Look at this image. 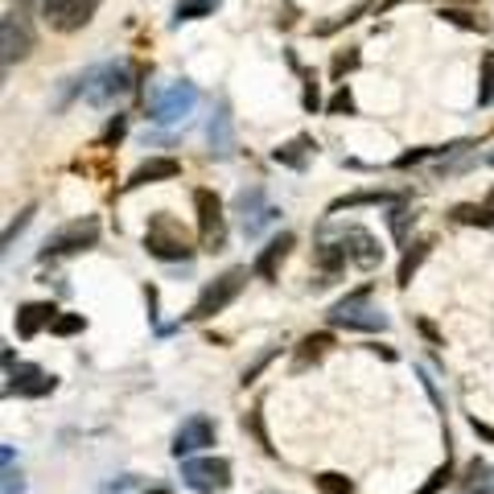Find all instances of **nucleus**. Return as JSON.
I'll return each instance as SVG.
<instances>
[{"label":"nucleus","instance_id":"f257e3e1","mask_svg":"<svg viewBox=\"0 0 494 494\" xmlns=\"http://www.w3.org/2000/svg\"><path fill=\"white\" fill-rule=\"evenodd\" d=\"M144 251L165 264H182V259L193 256L190 247V235H185V226L177 223L173 215H152L149 218V231H144Z\"/></svg>","mask_w":494,"mask_h":494},{"label":"nucleus","instance_id":"f03ea898","mask_svg":"<svg viewBox=\"0 0 494 494\" xmlns=\"http://www.w3.org/2000/svg\"><path fill=\"white\" fill-rule=\"evenodd\" d=\"M95 243H99V218L95 215H83V218H75V223L58 226L54 235L42 243L37 259H42V264H50V259L78 256V251H86V247H95Z\"/></svg>","mask_w":494,"mask_h":494},{"label":"nucleus","instance_id":"7ed1b4c3","mask_svg":"<svg viewBox=\"0 0 494 494\" xmlns=\"http://www.w3.org/2000/svg\"><path fill=\"white\" fill-rule=\"evenodd\" d=\"M132 91V70L124 62H103L83 78V99L91 108H116Z\"/></svg>","mask_w":494,"mask_h":494},{"label":"nucleus","instance_id":"20e7f679","mask_svg":"<svg viewBox=\"0 0 494 494\" xmlns=\"http://www.w3.org/2000/svg\"><path fill=\"white\" fill-rule=\"evenodd\" d=\"M243 289H247V268H226L223 276H215L198 292V301H193V309H190V322H210L226 305H235Z\"/></svg>","mask_w":494,"mask_h":494},{"label":"nucleus","instance_id":"39448f33","mask_svg":"<svg viewBox=\"0 0 494 494\" xmlns=\"http://www.w3.org/2000/svg\"><path fill=\"white\" fill-rule=\"evenodd\" d=\"M330 325H342V330H387V313H379L375 305H371V284H363L358 292H350V297H342V301L330 309Z\"/></svg>","mask_w":494,"mask_h":494},{"label":"nucleus","instance_id":"423d86ee","mask_svg":"<svg viewBox=\"0 0 494 494\" xmlns=\"http://www.w3.org/2000/svg\"><path fill=\"white\" fill-rule=\"evenodd\" d=\"M235 215H239V231L243 239H259L272 223H280V210L268 202L264 185H247L235 193Z\"/></svg>","mask_w":494,"mask_h":494},{"label":"nucleus","instance_id":"0eeeda50","mask_svg":"<svg viewBox=\"0 0 494 494\" xmlns=\"http://www.w3.org/2000/svg\"><path fill=\"white\" fill-rule=\"evenodd\" d=\"M193 210H198V235H202V251H223L226 247V215L223 198L215 190H193Z\"/></svg>","mask_w":494,"mask_h":494},{"label":"nucleus","instance_id":"6e6552de","mask_svg":"<svg viewBox=\"0 0 494 494\" xmlns=\"http://www.w3.org/2000/svg\"><path fill=\"white\" fill-rule=\"evenodd\" d=\"M231 462L226 457H182V478H185V486H193V490H202V494H218V490H226V486L235 482L231 478Z\"/></svg>","mask_w":494,"mask_h":494},{"label":"nucleus","instance_id":"1a4fd4ad","mask_svg":"<svg viewBox=\"0 0 494 494\" xmlns=\"http://www.w3.org/2000/svg\"><path fill=\"white\" fill-rule=\"evenodd\" d=\"M99 4H103V0H37V12H42V21L50 25V29L75 33L95 17Z\"/></svg>","mask_w":494,"mask_h":494},{"label":"nucleus","instance_id":"9d476101","mask_svg":"<svg viewBox=\"0 0 494 494\" xmlns=\"http://www.w3.org/2000/svg\"><path fill=\"white\" fill-rule=\"evenodd\" d=\"M215 437H218V424L210 416H185L182 420V429L173 432V445H169V453L182 462V457H193V453H206L210 445H215Z\"/></svg>","mask_w":494,"mask_h":494},{"label":"nucleus","instance_id":"9b49d317","mask_svg":"<svg viewBox=\"0 0 494 494\" xmlns=\"http://www.w3.org/2000/svg\"><path fill=\"white\" fill-rule=\"evenodd\" d=\"M54 387H58V379L50 375V371H42V366H33V363H17V366H9V383H4V396L42 399V396H50Z\"/></svg>","mask_w":494,"mask_h":494},{"label":"nucleus","instance_id":"f8f14e48","mask_svg":"<svg viewBox=\"0 0 494 494\" xmlns=\"http://www.w3.org/2000/svg\"><path fill=\"white\" fill-rule=\"evenodd\" d=\"M193 103H198V86L182 78V83H173L161 99H152L149 116L157 119V124H177V119H185L193 111Z\"/></svg>","mask_w":494,"mask_h":494},{"label":"nucleus","instance_id":"ddd939ff","mask_svg":"<svg viewBox=\"0 0 494 494\" xmlns=\"http://www.w3.org/2000/svg\"><path fill=\"white\" fill-rule=\"evenodd\" d=\"M342 247H346V256H350V264L363 272H375L379 264H383V247H379V239L371 235L366 226H346Z\"/></svg>","mask_w":494,"mask_h":494},{"label":"nucleus","instance_id":"4468645a","mask_svg":"<svg viewBox=\"0 0 494 494\" xmlns=\"http://www.w3.org/2000/svg\"><path fill=\"white\" fill-rule=\"evenodd\" d=\"M0 42H4V66L21 62L33 50V33H29V25L21 21V12H9V17L0 21Z\"/></svg>","mask_w":494,"mask_h":494},{"label":"nucleus","instance_id":"2eb2a0df","mask_svg":"<svg viewBox=\"0 0 494 494\" xmlns=\"http://www.w3.org/2000/svg\"><path fill=\"white\" fill-rule=\"evenodd\" d=\"M292 231H280L276 239H268V247L256 256V264H251V272H256L259 280H276L280 276V268H284V259L292 256Z\"/></svg>","mask_w":494,"mask_h":494},{"label":"nucleus","instance_id":"dca6fc26","mask_svg":"<svg viewBox=\"0 0 494 494\" xmlns=\"http://www.w3.org/2000/svg\"><path fill=\"white\" fill-rule=\"evenodd\" d=\"M54 317H58V309H54V301H25L21 309H17V338H37V330L42 325H54Z\"/></svg>","mask_w":494,"mask_h":494},{"label":"nucleus","instance_id":"f3484780","mask_svg":"<svg viewBox=\"0 0 494 494\" xmlns=\"http://www.w3.org/2000/svg\"><path fill=\"white\" fill-rule=\"evenodd\" d=\"M177 173H182V161H173V157H149V161L136 165V173L128 177V190L152 185V182H173Z\"/></svg>","mask_w":494,"mask_h":494},{"label":"nucleus","instance_id":"a211bd4d","mask_svg":"<svg viewBox=\"0 0 494 494\" xmlns=\"http://www.w3.org/2000/svg\"><path fill=\"white\" fill-rule=\"evenodd\" d=\"M313 264L322 268L325 284H330L333 276H342V268H346V264H350V256H346L342 239H338V243H317V247H313Z\"/></svg>","mask_w":494,"mask_h":494},{"label":"nucleus","instance_id":"6ab92c4d","mask_svg":"<svg viewBox=\"0 0 494 494\" xmlns=\"http://www.w3.org/2000/svg\"><path fill=\"white\" fill-rule=\"evenodd\" d=\"M313 149H317V144H313V136H297V140H289V144H280V149L272 152V161L289 165V169H305Z\"/></svg>","mask_w":494,"mask_h":494},{"label":"nucleus","instance_id":"aec40b11","mask_svg":"<svg viewBox=\"0 0 494 494\" xmlns=\"http://www.w3.org/2000/svg\"><path fill=\"white\" fill-rule=\"evenodd\" d=\"M333 346L330 333H309L301 346H297V358H292V371H305V366H317L322 363V355Z\"/></svg>","mask_w":494,"mask_h":494},{"label":"nucleus","instance_id":"412c9836","mask_svg":"<svg viewBox=\"0 0 494 494\" xmlns=\"http://www.w3.org/2000/svg\"><path fill=\"white\" fill-rule=\"evenodd\" d=\"M210 149H215L218 157H231V149H235V136H231V111H226V103H218L215 119H210Z\"/></svg>","mask_w":494,"mask_h":494},{"label":"nucleus","instance_id":"4be33fe9","mask_svg":"<svg viewBox=\"0 0 494 494\" xmlns=\"http://www.w3.org/2000/svg\"><path fill=\"white\" fill-rule=\"evenodd\" d=\"M429 251H432V239H420V243H412L408 251H404V259H399V272H396V284L399 289H408L412 284V276H416V268L429 259Z\"/></svg>","mask_w":494,"mask_h":494},{"label":"nucleus","instance_id":"5701e85b","mask_svg":"<svg viewBox=\"0 0 494 494\" xmlns=\"http://www.w3.org/2000/svg\"><path fill=\"white\" fill-rule=\"evenodd\" d=\"M396 193L387 190H358V193H346V198H333L330 202V215H338V210H355V206H383L391 202Z\"/></svg>","mask_w":494,"mask_h":494},{"label":"nucleus","instance_id":"b1692460","mask_svg":"<svg viewBox=\"0 0 494 494\" xmlns=\"http://www.w3.org/2000/svg\"><path fill=\"white\" fill-rule=\"evenodd\" d=\"M453 223H465V226H494V210L486 202H462L453 206Z\"/></svg>","mask_w":494,"mask_h":494},{"label":"nucleus","instance_id":"393cba45","mask_svg":"<svg viewBox=\"0 0 494 494\" xmlns=\"http://www.w3.org/2000/svg\"><path fill=\"white\" fill-rule=\"evenodd\" d=\"M218 0H177V9H173V21H198V17H206V12H215Z\"/></svg>","mask_w":494,"mask_h":494},{"label":"nucleus","instance_id":"a878e982","mask_svg":"<svg viewBox=\"0 0 494 494\" xmlns=\"http://www.w3.org/2000/svg\"><path fill=\"white\" fill-rule=\"evenodd\" d=\"M313 486H317V494H355V482L346 478V473H317L313 478Z\"/></svg>","mask_w":494,"mask_h":494},{"label":"nucleus","instance_id":"bb28decb","mask_svg":"<svg viewBox=\"0 0 494 494\" xmlns=\"http://www.w3.org/2000/svg\"><path fill=\"white\" fill-rule=\"evenodd\" d=\"M478 108H490L494 103V50L482 54V78H478Z\"/></svg>","mask_w":494,"mask_h":494},{"label":"nucleus","instance_id":"cd10ccee","mask_svg":"<svg viewBox=\"0 0 494 494\" xmlns=\"http://www.w3.org/2000/svg\"><path fill=\"white\" fill-rule=\"evenodd\" d=\"M83 330H86L83 313H58L54 325H50V333H58V338H70V333H83Z\"/></svg>","mask_w":494,"mask_h":494},{"label":"nucleus","instance_id":"c85d7f7f","mask_svg":"<svg viewBox=\"0 0 494 494\" xmlns=\"http://www.w3.org/2000/svg\"><path fill=\"white\" fill-rule=\"evenodd\" d=\"M412 223H416V215H412V210H404V206H396V210L387 215V226H391L396 243H408V226Z\"/></svg>","mask_w":494,"mask_h":494},{"label":"nucleus","instance_id":"c756f323","mask_svg":"<svg viewBox=\"0 0 494 494\" xmlns=\"http://www.w3.org/2000/svg\"><path fill=\"white\" fill-rule=\"evenodd\" d=\"M440 17H445V21H453V25H465V29H486L482 17L473 21V12H465V9H449V4L440 9Z\"/></svg>","mask_w":494,"mask_h":494},{"label":"nucleus","instance_id":"7c9ffc66","mask_svg":"<svg viewBox=\"0 0 494 494\" xmlns=\"http://www.w3.org/2000/svg\"><path fill=\"white\" fill-rule=\"evenodd\" d=\"M449 478H453V465L445 462V465H440V470H437V473H432V478H429V482L420 486L416 494H440V490H445V486H449Z\"/></svg>","mask_w":494,"mask_h":494},{"label":"nucleus","instance_id":"2f4dec72","mask_svg":"<svg viewBox=\"0 0 494 494\" xmlns=\"http://www.w3.org/2000/svg\"><path fill=\"white\" fill-rule=\"evenodd\" d=\"M33 210H37V206H25L21 215H17V218H12L9 226H4V247H12V239H17V235H21V231H25V226H29Z\"/></svg>","mask_w":494,"mask_h":494},{"label":"nucleus","instance_id":"473e14b6","mask_svg":"<svg viewBox=\"0 0 494 494\" xmlns=\"http://www.w3.org/2000/svg\"><path fill=\"white\" fill-rule=\"evenodd\" d=\"M243 429H251V432H256V440H259V445H264V449L272 453V440H268V432H264V420H259V408H251V412L243 416Z\"/></svg>","mask_w":494,"mask_h":494},{"label":"nucleus","instance_id":"72a5a7b5","mask_svg":"<svg viewBox=\"0 0 494 494\" xmlns=\"http://www.w3.org/2000/svg\"><path fill=\"white\" fill-rule=\"evenodd\" d=\"M350 111H355V99L346 86H338V95L330 99V116H350Z\"/></svg>","mask_w":494,"mask_h":494},{"label":"nucleus","instance_id":"f704fd0d","mask_svg":"<svg viewBox=\"0 0 494 494\" xmlns=\"http://www.w3.org/2000/svg\"><path fill=\"white\" fill-rule=\"evenodd\" d=\"M322 108V95H317V78L305 75V111H317Z\"/></svg>","mask_w":494,"mask_h":494},{"label":"nucleus","instance_id":"c9c22d12","mask_svg":"<svg viewBox=\"0 0 494 494\" xmlns=\"http://www.w3.org/2000/svg\"><path fill=\"white\" fill-rule=\"evenodd\" d=\"M4 494H25V478L12 465H4Z\"/></svg>","mask_w":494,"mask_h":494},{"label":"nucleus","instance_id":"e433bc0d","mask_svg":"<svg viewBox=\"0 0 494 494\" xmlns=\"http://www.w3.org/2000/svg\"><path fill=\"white\" fill-rule=\"evenodd\" d=\"M124 128H128V119H124V116H116V119L108 124V132H103V144H116V140L124 136Z\"/></svg>","mask_w":494,"mask_h":494},{"label":"nucleus","instance_id":"4c0bfd02","mask_svg":"<svg viewBox=\"0 0 494 494\" xmlns=\"http://www.w3.org/2000/svg\"><path fill=\"white\" fill-rule=\"evenodd\" d=\"M355 66H358V54H338L333 58V78H342L346 70H355Z\"/></svg>","mask_w":494,"mask_h":494},{"label":"nucleus","instance_id":"58836bf2","mask_svg":"<svg viewBox=\"0 0 494 494\" xmlns=\"http://www.w3.org/2000/svg\"><path fill=\"white\" fill-rule=\"evenodd\" d=\"M470 429H473V437H482L486 445H494V424H486V420L473 416V420H470Z\"/></svg>","mask_w":494,"mask_h":494},{"label":"nucleus","instance_id":"ea45409f","mask_svg":"<svg viewBox=\"0 0 494 494\" xmlns=\"http://www.w3.org/2000/svg\"><path fill=\"white\" fill-rule=\"evenodd\" d=\"M420 333H424V338H429V342H440V338H437V330H432L429 322H420Z\"/></svg>","mask_w":494,"mask_h":494},{"label":"nucleus","instance_id":"a19ab883","mask_svg":"<svg viewBox=\"0 0 494 494\" xmlns=\"http://www.w3.org/2000/svg\"><path fill=\"white\" fill-rule=\"evenodd\" d=\"M396 4H404V0H379V9H375V12H387V9H396Z\"/></svg>","mask_w":494,"mask_h":494},{"label":"nucleus","instance_id":"79ce46f5","mask_svg":"<svg viewBox=\"0 0 494 494\" xmlns=\"http://www.w3.org/2000/svg\"><path fill=\"white\" fill-rule=\"evenodd\" d=\"M482 202H486V206H490V210H494V185H490V193H486Z\"/></svg>","mask_w":494,"mask_h":494},{"label":"nucleus","instance_id":"37998d69","mask_svg":"<svg viewBox=\"0 0 494 494\" xmlns=\"http://www.w3.org/2000/svg\"><path fill=\"white\" fill-rule=\"evenodd\" d=\"M140 494H169V490H161V486H152V490H140Z\"/></svg>","mask_w":494,"mask_h":494},{"label":"nucleus","instance_id":"c03bdc74","mask_svg":"<svg viewBox=\"0 0 494 494\" xmlns=\"http://www.w3.org/2000/svg\"><path fill=\"white\" fill-rule=\"evenodd\" d=\"M486 161H490V165H494V152H490V157H486Z\"/></svg>","mask_w":494,"mask_h":494},{"label":"nucleus","instance_id":"a18cd8bd","mask_svg":"<svg viewBox=\"0 0 494 494\" xmlns=\"http://www.w3.org/2000/svg\"><path fill=\"white\" fill-rule=\"evenodd\" d=\"M264 494H276V490H264Z\"/></svg>","mask_w":494,"mask_h":494},{"label":"nucleus","instance_id":"49530a36","mask_svg":"<svg viewBox=\"0 0 494 494\" xmlns=\"http://www.w3.org/2000/svg\"><path fill=\"white\" fill-rule=\"evenodd\" d=\"M478 494H486V490H478Z\"/></svg>","mask_w":494,"mask_h":494}]
</instances>
